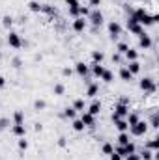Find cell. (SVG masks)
Masks as SVG:
<instances>
[{
	"instance_id": "obj_1",
	"label": "cell",
	"mask_w": 159,
	"mask_h": 160,
	"mask_svg": "<svg viewBox=\"0 0 159 160\" xmlns=\"http://www.w3.org/2000/svg\"><path fill=\"white\" fill-rule=\"evenodd\" d=\"M131 17L140 24V26H154L156 22L159 21L157 13H150L144 6H139V8H133V13Z\"/></svg>"
},
{
	"instance_id": "obj_2",
	"label": "cell",
	"mask_w": 159,
	"mask_h": 160,
	"mask_svg": "<svg viewBox=\"0 0 159 160\" xmlns=\"http://www.w3.org/2000/svg\"><path fill=\"white\" fill-rule=\"evenodd\" d=\"M6 43H8L11 48H15V50H19V48H23V47L28 45V41H25L19 32H13V30L8 32V36H6Z\"/></svg>"
},
{
	"instance_id": "obj_3",
	"label": "cell",
	"mask_w": 159,
	"mask_h": 160,
	"mask_svg": "<svg viewBox=\"0 0 159 160\" xmlns=\"http://www.w3.org/2000/svg\"><path fill=\"white\" fill-rule=\"evenodd\" d=\"M139 88H140V91H144V93H148V95H154V93L157 91L156 78H154V77H142V78L139 80Z\"/></svg>"
},
{
	"instance_id": "obj_4",
	"label": "cell",
	"mask_w": 159,
	"mask_h": 160,
	"mask_svg": "<svg viewBox=\"0 0 159 160\" xmlns=\"http://www.w3.org/2000/svg\"><path fill=\"white\" fill-rule=\"evenodd\" d=\"M86 21H88L94 28H101V24H103V21H105V15H103V11H101L99 8H94V9H90Z\"/></svg>"
},
{
	"instance_id": "obj_5",
	"label": "cell",
	"mask_w": 159,
	"mask_h": 160,
	"mask_svg": "<svg viewBox=\"0 0 159 160\" xmlns=\"http://www.w3.org/2000/svg\"><path fill=\"white\" fill-rule=\"evenodd\" d=\"M148 128H150V127H148V123L140 119L139 123H135L133 127H129V130H127V132H129V136H131V138H142V136H146Z\"/></svg>"
},
{
	"instance_id": "obj_6",
	"label": "cell",
	"mask_w": 159,
	"mask_h": 160,
	"mask_svg": "<svg viewBox=\"0 0 159 160\" xmlns=\"http://www.w3.org/2000/svg\"><path fill=\"white\" fill-rule=\"evenodd\" d=\"M125 28H127V32L133 34V36H140V34L144 32V26H140L131 15H127V19H125Z\"/></svg>"
},
{
	"instance_id": "obj_7",
	"label": "cell",
	"mask_w": 159,
	"mask_h": 160,
	"mask_svg": "<svg viewBox=\"0 0 159 160\" xmlns=\"http://www.w3.org/2000/svg\"><path fill=\"white\" fill-rule=\"evenodd\" d=\"M107 30H109V38L112 41H118L120 36H122V24H120L118 21H109V24H107Z\"/></svg>"
},
{
	"instance_id": "obj_8",
	"label": "cell",
	"mask_w": 159,
	"mask_h": 160,
	"mask_svg": "<svg viewBox=\"0 0 159 160\" xmlns=\"http://www.w3.org/2000/svg\"><path fill=\"white\" fill-rule=\"evenodd\" d=\"M129 112H131V108H129L127 104L114 102V106H112V116H114V118H122V119H125V118L129 116Z\"/></svg>"
},
{
	"instance_id": "obj_9",
	"label": "cell",
	"mask_w": 159,
	"mask_h": 160,
	"mask_svg": "<svg viewBox=\"0 0 159 160\" xmlns=\"http://www.w3.org/2000/svg\"><path fill=\"white\" fill-rule=\"evenodd\" d=\"M114 151L118 153L122 158H125L127 155H131V153H135V151H137V145H135V143H133V140H131V142H129V143H125V145H116V147H114Z\"/></svg>"
},
{
	"instance_id": "obj_10",
	"label": "cell",
	"mask_w": 159,
	"mask_h": 160,
	"mask_svg": "<svg viewBox=\"0 0 159 160\" xmlns=\"http://www.w3.org/2000/svg\"><path fill=\"white\" fill-rule=\"evenodd\" d=\"M137 45H139V48H142V50H150L152 48V45H154V41H152V36L150 34H146V32H142L140 36H137Z\"/></svg>"
},
{
	"instance_id": "obj_11",
	"label": "cell",
	"mask_w": 159,
	"mask_h": 160,
	"mask_svg": "<svg viewBox=\"0 0 159 160\" xmlns=\"http://www.w3.org/2000/svg\"><path fill=\"white\" fill-rule=\"evenodd\" d=\"M71 28H73V32L82 34V32L88 28V21H86V17H75V19L71 21Z\"/></svg>"
},
{
	"instance_id": "obj_12",
	"label": "cell",
	"mask_w": 159,
	"mask_h": 160,
	"mask_svg": "<svg viewBox=\"0 0 159 160\" xmlns=\"http://www.w3.org/2000/svg\"><path fill=\"white\" fill-rule=\"evenodd\" d=\"M101 110H103V102L99 101V99H92V102H90V106H86V112L88 114H92V116H101Z\"/></svg>"
},
{
	"instance_id": "obj_13",
	"label": "cell",
	"mask_w": 159,
	"mask_h": 160,
	"mask_svg": "<svg viewBox=\"0 0 159 160\" xmlns=\"http://www.w3.org/2000/svg\"><path fill=\"white\" fill-rule=\"evenodd\" d=\"M75 73L79 75L80 78H86V77H90V65H88L86 62H82V60L75 62Z\"/></svg>"
},
{
	"instance_id": "obj_14",
	"label": "cell",
	"mask_w": 159,
	"mask_h": 160,
	"mask_svg": "<svg viewBox=\"0 0 159 160\" xmlns=\"http://www.w3.org/2000/svg\"><path fill=\"white\" fill-rule=\"evenodd\" d=\"M79 119L84 123V127H86V128H96V125H97V123H96V116L88 114L86 110H84V112H80V118H79Z\"/></svg>"
},
{
	"instance_id": "obj_15",
	"label": "cell",
	"mask_w": 159,
	"mask_h": 160,
	"mask_svg": "<svg viewBox=\"0 0 159 160\" xmlns=\"http://www.w3.org/2000/svg\"><path fill=\"white\" fill-rule=\"evenodd\" d=\"M86 86H88L86 88V97L88 99H97V95H99V82H90Z\"/></svg>"
},
{
	"instance_id": "obj_16",
	"label": "cell",
	"mask_w": 159,
	"mask_h": 160,
	"mask_svg": "<svg viewBox=\"0 0 159 160\" xmlns=\"http://www.w3.org/2000/svg\"><path fill=\"white\" fill-rule=\"evenodd\" d=\"M111 119H112V125H114V128L118 130V132H127L129 130V125H127V121L122 119V118H114V116H111Z\"/></svg>"
},
{
	"instance_id": "obj_17",
	"label": "cell",
	"mask_w": 159,
	"mask_h": 160,
	"mask_svg": "<svg viewBox=\"0 0 159 160\" xmlns=\"http://www.w3.org/2000/svg\"><path fill=\"white\" fill-rule=\"evenodd\" d=\"M41 13H45L47 17L54 19V17H58V8L52 6V4H41Z\"/></svg>"
},
{
	"instance_id": "obj_18",
	"label": "cell",
	"mask_w": 159,
	"mask_h": 160,
	"mask_svg": "<svg viewBox=\"0 0 159 160\" xmlns=\"http://www.w3.org/2000/svg\"><path fill=\"white\" fill-rule=\"evenodd\" d=\"M123 65L127 67V71H129L133 77H135V75H139V73L142 71V65H140V62H139V60H133V62H125Z\"/></svg>"
},
{
	"instance_id": "obj_19",
	"label": "cell",
	"mask_w": 159,
	"mask_h": 160,
	"mask_svg": "<svg viewBox=\"0 0 159 160\" xmlns=\"http://www.w3.org/2000/svg\"><path fill=\"white\" fill-rule=\"evenodd\" d=\"M103 71H105V65L103 63H90V75L94 78H101Z\"/></svg>"
},
{
	"instance_id": "obj_20",
	"label": "cell",
	"mask_w": 159,
	"mask_h": 160,
	"mask_svg": "<svg viewBox=\"0 0 159 160\" xmlns=\"http://www.w3.org/2000/svg\"><path fill=\"white\" fill-rule=\"evenodd\" d=\"M148 123V127H152L154 130H157L159 128V116H157V106H154L152 108V114H150V121H146Z\"/></svg>"
},
{
	"instance_id": "obj_21",
	"label": "cell",
	"mask_w": 159,
	"mask_h": 160,
	"mask_svg": "<svg viewBox=\"0 0 159 160\" xmlns=\"http://www.w3.org/2000/svg\"><path fill=\"white\" fill-rule=\"evenodd\" d=\"M11 134L17 136V138H25V136H26V127H25V123H21V125H11Z\"/></svg>"
},
{
	"instance_id": "obj_22",
	"label": "cell",
	"mask_w": 159,
	"mask_h": 160,
	"mask_svg": "<svg viewBox=\"0 0 159 160\" xmlns=\"http://www.w3.org/2000/svg\"><path fill=\"white\" fill-rule=\"evenodd\" d=\"M92 63H103L105 62V52L103 50H99V48H96V50H92Z\"/></svg>"
},
{
	"instance_id": "obj_23",
	"label": "cell",
	"mask_w": 159,
	"mask_h": 160,
	"mask_svg": "<svg viewBox=\"0 0 159 160\" xmlns=\"http://www.w3.org/2000/svg\"><path fill=\"white\" fill-rule=\"evenodd\" d=\"M118 77H120V80H123V82H131V80L135 78V77H133V75L127 71V67H125V65H120Z\"/></svg>"
},
{
	"instance_id": "obj_24",
	"label": "cell",
	"mask_w": 159,
	"mask_h": 160,
	"mask_svg": "<svg viewBox=\"0 0 159 160\" xmlns=\"http://www.w3.org/2000/svg\"><path fill=\"white\" fill-rule=\"evenodd\" d=\"M123 58H125V62H133V60H139V50H137L135 47H129V48L125 50Z\"/></svg>"
},
{
	"instance_id": "obj_25",
	"label": "cell",
	"mask_w": 159,
	"mask_h": 160,
	"mask_svg": "<svg viewBox=\"0 0 159 160\" xmlns=\"http://www.w3.org/2000/svg\"><path fill=\"white\" fill-rule=\"evenodd\" d=\"M73 108H75V112L77 114H80V112H84L86 110V101L82 99V97H77L75 101H73V104H71Z\"/></svg>"
},
{
	"instance_id": "obj_26",
	"label": "cell",
	"mask_w": 159,
	"mask_h": 160,
	"mask_svg": "<svg viewBox=\"0 0 159 160\" xmlns=\"http://www.w3.org/2000/svg\"><path fill=\"white\" fill-rule=\"evenodd\" d=\"M25 123V112L23 110H15L13 116H11V125H21Z\"/></svg>"
},
{
	"instance_id": "obj_27",
	"label": "cell",
	"mask_w": 159,
	"mask_h": 160,
	"mask_svg": "<svg viewBox=\"0 0 159 160\" xmlns=\"http://www.w3.org/2000/svg\"><path fill=\"white\" fill-rule=\"evenodd\" d=\"M99 80H103L105 84H112V82H114V71L105 67V71H103V75H101V78Z\"/></svg>"
},
{
	"instance_id": "obj_28",
	"label": "cell",
	"mask_w": 159,
	"mask_h": 160,
	"mask_svg": "<svg viewBox=\"0 0 159 160\" xmlns=\"http://www.w3.org/2000/svg\"><path fill=\"white\" fill-rule=\"evenodd\" d=\"M13 24H15V19H13V15H4V17H2V26H4L8 32L13 28Z\"/></svg>"
},
{
	"instance_id": "obj_29",
	"label": "cell",
	"mask_w": 159,
	"mask_h": 160,
	"mask_svg": "<svg viewBox=\"0 0 159 160\" xmlns=\"http://www.w3.org/2000/svg\"><path fill=\"white\" fill-rule=\"evenodd\" d=\"M62 116H64V118H66V119H75V118H77V112H75V108H73V106H66V108H64V110H62Z\"/></svg>"
},
{
	"instance_id": "obj_30",
	"label": "cell",
	"mask_w": 159,
	"mask_h": 160,
	"mask_svg": "<svg viewBox=\"0 0 159 160\" xmlns=\"http://www.w3.org/2000/svg\"><path fill=\"white\" fill-rule=\"evenodd\" d=\"M71 128L75 130V132H84V123L79 119V118H75V119H71Z\"/></svg>"
},
{
	"instance_id": "obj_31",
	"label": "cell",
	"mask_w": 159,
	"mask_h": 160,
	"mask_svg": "<svg viewBox=\"0 0 159 160\" xmlns=\"http://www.w3.org/2000/svg\"><path fill=\"white\" fill-rule=\"evenodd\" d=\"M154 153H156V151H150L148 147H142L140 153H139V157H140V160H152L154 158Z\"/></svg>"
},
{
	"instance_id": "obj_32",
	"label": "cell",
	"mask_w": 159,
	"mask_h": 160,
	"mask_svg": "<svg viewBox=\"0 0 159 160\" xmlns=\"http://www.w3.org/2000/svg\"><path fill=\"white\" fill-rule=\"evenodd\" d=\"M125 121H127V125H129V127H133L135 123H139V121H140V116H139L137 112H133V110H131V112H129V116L125 118Z\"/></svg>"
},
{
	"instance_id": "obj_33",
	"label": "cell",
	"mask_w": 159,
	"mask_h": 160,
	"mask_svg": "<svg viewBox=\"0 0 159 160\" xmlns=\"http://www.w3.org/2000/svg\"><path fill=\"white\" fill-rule=\"evenodd\" d=\"M52 93H54V95H58V97H62V95L66 93V86H64L62 82H56V84L52 86Z\"/></svg>"
},
{
	"instance_id": "obj_34",
	"label": "cell",
	"mask_w": 159,
	"mask_h": 160,
	"mask_svg": "<svg viewBox=\"0 0 159 160\" xmlns=\"http://www.w3.org/2000/svg\"><path fill=\"white\" fill-rule=\"evenodd\" d=\"M101 153L107 155V157L112 155V153H114V145H112V142H105V143L101 145Z\"/></svg>"
},
{
	"instance_id": "obj_35",
	"label": "cell",
	"mask_w": 159,
	"mask_h": 160,
	"mask_svg": "<svg viewBox=\"0 0 159 160\" xmlns=\"http://www.w3.org/2000/svg\"><path fill=\"white\" fill-rule=\"evenodd\" d=\"M116 142H118V145H125V143H129V142H131L129 132H120L118 138H116Z\"/></svg>"
},
{
	"instance_id": "obj_36",
	"label": "cell",
	"mask_w": 159,
	"mask_h": 160,
	"mask_svg": "<svg viewBox=\"0 0 159 160\" xmlns=\"http://www.w3.org/2000/svg\"><path fill=\"white\" fill-rule=\"evenodd\" d=\"M28 9H30L32 13H41V2H38V0H30V2H28Z\"/></svg>"
},
{
	"instance_id": "obj_37",
	"label": "cell",
	"mask_w": 159,
	"mask_h": 160,
	"mask_svg": "<svg viewBox=\"0 0 159 160\" xmlns=\"http://www.w3.org/2000/svg\"><path fill=\"white\" fill-rule=\"evenodd\" d=\"M144 147H148L150 151H157V149H159V138H157V136H154V138L144 145Z\"/></svg>"
},
{
	"instance_id": "obj_38",
	"label": "cell",
	"mask_w": 159,
	"mask_h": 160,
	"mask_svg": "<svg viewBox=\"0 0 159 160\" xmlns=\"http://www.w3.org/2000/svg\"><path fill=\"white\" fill-rule=\"evenodd\" d=\"M127 48H129V45H127L125 41H118V43H116V50H114V52H118V54H122V56H123Z\"/></svg>"
},
{
	"instance_id": "obj_39",
	"label": "cell",
	"mask_w": 159,
	"mask_h": 160,
	"mask_svg": "<svg viewBox=\"0 0 159 160\" xmlns=\"http://www.w3.org/2000/svg\"><path fill=\"white\" fill-rule=\"evenodd\" d=\"M47 108V101H43V99H36L34 101V110L36 112H41V110H45Z\"/></svg>"
},
{
	"instance_id": "obj_40",
	"label": "cell",
	"mask_w": 159,
	"mask_h": 160,
	"mask_svg": "<svg viewBox=\"0 0 159 160\" xmlns=\"http://www.w3.org/2000/svg\"><path fill=\"white\" fill-rule=\"evenodd\" d=\"M17 147H19L21 153L26 151V149H28V140H26V138H19V140H17Z\"/></svg>"
},
{
	"instance_id": "obj_41",
	"label": "cell",
	"mask_w": 159,
	"mask_h": 160,
	"mask_svg": "<svg viewBox=\"0 0 159 160\" xmlns=\"http://www.w3.org/2000/svg\"><path fill=\"white\" fill-rule=\"evenodd\" d=\"M9 127H11V119L9 118H0V132L9 128Z\"/></svg>"
},
{
	"instance_id": "obj_42",
	"label": "cell",
	"mask_w": 159,
	"mask_h": 160,
	"mask_svg": "<svg viewBox=\"0 0 159 160\" xmlns=\"http://www.w3.org/2000/svg\"><path fill=\"white\" fill-rule=\"evenodd\" d=\"M90 6H84V4H80L79 6V17H88V13H90Z\"/></svg>"
},
{
	"instance_id": "obj_43",
	"label": "cell",
	"mask_w": 159,
	"mask_h": 160,
	"mask_svg": "<svg viewBox=\"0 0 159 160\" xmlns=\"http://www.w3.org/2000/svg\"><path fill=\"white\" fill-rule=\"evenodd\" d=\"M11 67H13V69H21V67H23V60H21L19 56L11 58Z\"/></svg>"
},
{
	"instance_id": "obj_44",
	"label": "cell",
	"mask_w": 159,
	"mask_h": 160,
	"mask_svg": "<svg viewBox=\"0 0 159 160\" xmlns=\"http://www.w3.org/2000/svg\"><path fill=\"white\" fill-rule=\"evenodd\" d=\"M112 63H116V65H123V58H122V54H118V52L112 54Z\"/></svg>"
},
{
	"instance_id": "obj_45",
	"label": "cell",
	"mask_w": 159,
	"mask_h": 160,
	"mask_svg": "<svg viewBox=\"0 0 159 160\" xmlns=\"http://www.w3.org/2000/svg\"><path fill=\"white\" fill-rule=\"evenodd\" d=\"M71 75H73V69H71V67H68V65L62 67V77H66V78L69 77V78H71Z\"/></svg>"
},
{
	"instance_id": "obj_46",
	"label": "cell",
	"mask_w": 159,
	"mask_h": 160,
	"mask_svg": "<svg viewBox=\"0 0 159 160\" xmlns=\"http://www.w3.org/2000/svg\"><path fill=\"white\" fill-rule=\"evenodd\" d=\"M56 143H58V147H62V149H64V147H68V138H66V136H60Z\"/></svg>"
},
{
	"instance_id": "obj_47",
	"label": "cell",
	"mask_w": 159,
	"mask_h": 160,
	"mask_svg": "<svg viewBox=\"0 0 159 160\" xmlns=\"http://www.w3.org/2000/svg\"><path fill=\"white\" fill-rule=\"evenodd\" d=\"M88 6L94 9V8H99L101 6V0H88Z\"/></svg>"
},
{
	"instance_id": "obj_48",
	"label": "cell",
	"mask_w": 159,
	"mask_h": 160,
	"mask_svg": "<svg viewBox=\"0 0 159 160\" xmlns=\"http://www.w3.org/2000/svg\"><path fill=\"white\" fill-rule=\"evenodd\" d=\"M123 160H140V157H139V153L135 151V153H131V155H127V157H125Z\"/></svg>"
},
{
	"instance_id": "obj_49",
	"label": "cell",
	"mask_w": 159,
	"mask_h": 160,
	"mask_svg": "<svg viewBox=\"0 0 159 160\" xmlns=\"http://www.w3.org/2000/svg\"><path fill=\"white\" fill-rule=\"evenodd\" d=\"M8 86V80H6V77L4 75H0V89H4Z\"/></svg>"
},
{
	"instance_id": "obj_50",
	"label": "cell",
	"mask_w": 159,
	"mask_h": 160,
	"mask_svg": "<svg viewBox=\"0 0 159 160\" xmlns=\"http://www.w3.org/2000/svg\"><path fill=\"white\" fill-rule=\"evenodd\" d=\"M118 102H122V104H127V106H129V97H125V95H122V97L118 99Z\"/></svg>"
},
{
	"instance_id": "obj_51",
	"label": "cell",
	"mask_w": 159,
	"mask_h": 160,
	"mask_svg": "<svg viewBox=\"0 0 159 160\" xmlns=\"http://www.w3.org/2000/svg\"><path fill=\"white\" fill-rule=\"evenodd\" d=\"M109 160H123V158H122V157H120L118 153H116V151H114V153H112V155H109Z\"/></svg>"
},
{
	"instance_id": "obj_52",
	"label": "cell",
	"mask_w": 159,
	"mask_h": 160,
	"mask_svg": "<svg viewBox=\"0 0 159 160\" xmlns=\"http://www.w3.org/2000/svg\"><path fill=\"white\" fill-rule=\"evenodd\" d=\"M34 130H36V132H41V130H43V125H41V123H36V125H34Z\"/></svg>"
}]
</instances>
